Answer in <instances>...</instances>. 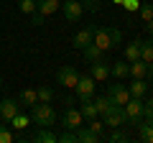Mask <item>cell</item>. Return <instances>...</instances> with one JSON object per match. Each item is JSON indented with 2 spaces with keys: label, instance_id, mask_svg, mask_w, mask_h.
<instances>
[{
  "label": "cell",
  "instance_id": "f546056e",
  "mask_svg": "<svg viewBox=\"0 0 153 143\" xmlns=\"http://www.w3.org/2000/svg\"><path fill=\"white\" fill-rule=\"evenodd\" d=\"M89 128H92V130L97 133V136L102 138V141L107 138V133H105V123H102V120H97V118H94V120H89Z\"/></svg>",
  "mask_w": 153,
  "mask_h": 143
},
{
  "label": "cell",
  "instance_id": "74e56055",
  "mask_svg": "<svg viewBox=\"0 0 153 143\" xmlns=\"http://www.w3.org/2000/svg\"><path fill=\"white\" fill-rule=\"evenodd\" d=\"M112 3H117V5H120V3H123V0H112Z\"/></svg>",
  "mask_w": 153,
  "mask_h": 143
},
{
  "label": "cell",
  "instance_id": "1f68e13d",
  "mask_svg": "<svg viewBox=\"0 0 153 143\" xmlns=\"http://www.w3.org/2000/svg\"><path fill=\"white\" fill-rule=\"evenodd\" d=\"M56 141H59V143H76V136H74V130H66V128H64V133L56 136Z\"/></svg>",
  "mask_w": 153,
  "mask_h": 143
},
{
  "label": "cell",
  "instance_id": "d6986e66",
  "mask_svg": "<svg viewBox=\"0 0 153 143\" xmlns=\"http://www.w3.org/2000/svg\"><path fill=\"white\" fill-rule=\"evenodd\" d=\"M82 54H84V61H100V59H105V51L100 49L97 44L84 46V49H82Z\"/></svg>",
  "mask_w": 153,
  "mask_h": 143
},
{
  "label": "cell",
  "instance_id": "7a4b0ae2",
  "mask_svg": "<svg viewBox=\"0 0 153 143\" xmlns=\"http://www.w3.org/2000/svg\"><path fill=\"white\" fill-rule=\"evenodd\" d=\"M54 120H56V112H54V107L49 102H36L31 107V123L33 125L49 128V125H54Z\"/></svg>",
  "mask_w": 153,
  "mask_h": 143
},
{
  "label": "cell",
  "instance_id": "e0dca14e",
  "mask_svg": "<svg viewBox=\"0 0 153 143\" xmlns=\"http://www.w3.org/2000/svg\"><path fill=\"white\" fill-rule=\"evenodd\" d=\"M61 8V0H36V10L41 13V16L49 18L51 13H56Z\"/></svg>",
  "mask_w": 153,
  "mask_h": 143
},
{
  "label": "cell",
  "instance_id": "30bf717a",
  "mask_svg": "<svg viewBox=\"0 0 153 143\" xmlns=\"http://www.w3.org/2000/svg\"><path fill=\"white\" fill-rule=\"evenodd\" d=\"M18 112H21V102H18L16 97H8V100L0 102V118H3L5 123H10Z\"/></svg>",
  "mask_w": 153,
  "mask_h": 143
},
{
  "label": "cell",
  "instance_id": "44dd1931",
  "mask_svg": "<svg viewBox=\"0 0 153 143\" xmlns=\"http://www.w3.org/2000/svg\"><path fill=\"white\" fill-rule=\"evenodd\" d=\"M128 69H130V61H115L112 66H110V74H112L115 79H125L128 77Z\"/></svg>",
  "mask_w": 153,
  "mask_h": 143
},
{
  "label": "cell",
  "instance_id": "f1b7e54d",
  "mask_svg": "<svg viewBox=\"0 0 153 143\" xmlns=\"http://www.w3.org/2000/svg\"><path fill=\"white\" fill-rule=\"evenodd\" d=\"M18 10H21L23 16L36 13V0H18Z\"/></svg>",
  "mask_w": 153,
  "mask_h": 143
},
{
  "label": "cell",
  "instance_id": "e575fe53",
  "mask_svg": "<svg viewBox=\"0 0 153 143\" xmlns=\"http://www.w3.org/2000/svg\"><path fill=\"white\" fill-rule=\"evenodd\" d=\"M31 23H33V26H44V23H46V16H41V13H31Z\"/></svg>",
  "mask_w": 153,
  "mask_h": 143
},
{
  "label": "cell",
  "instance_id": "8fae6325",
  "mask_svg": "<svg viewBox=\"0 0 153 143\" xmlns=\"http://www.w3.org/2000/svg\"><path fill=\"white\" fill-rule=\"evenodd\" d=\"M92 36H94V26L79 28V31L74 33V39H71V46H74V49H79V51H82L84 46H89V44H92Z\"/></svg>",
  "mask_w": 153,
  "mask_h": 143
},
{
  "label": "cell",
  "instance_id": "d6a6232c",
  "mask_svg": "<svg viewBox=\"0 0 153 143\" xmlns=\"http://www.w3.org/2000/svg\"><path fill=\"white\" fill-rule=\"evenodd\" d=\"M120 5L125 8L128 13H138V8H140V0H123Z\"/></svg>",
  "mask_w": 153,
  "mask_h": 143
},
{
  "label": "cell",
  "instance_id": "8992f818",
  "mask_svg": "<svg viewBox=\"0 0 153 143\" xmlns=\"http://www.w3.org/2000/svg\"><path fill=\"white\" fill-rule=\"evenodd\" d=\"M76 79H79V72L74 69V66H61L59 72H56V82L61 84V87H66V89H74V84H76Z\"/></svg>",
  "mask_w": 153,
  "mask_h": 143
},
{
  "label": "cell",
  "instance_id": "cb8c5ba5",
  "mask_svg": "<svg viewBox=\"0 0 153 143\" xmlns=\"http://www.w3.org/2000/svg\"><path fill=\"white\" fill-rule=\"evenodd\" d=\"M140 59L146 61V64L153 61V36L148 41H140Z\"/></svg>",
  "mask_w": 153,
  "mask_h": 143
},
{
  "label": "cell",
  "instance_id": "5bb4252c",
  "mask_svg": "<svg viewBox=\"0 0 153 143\" xmlns=\"http://www.w3.org/2000/svg\"><path fill=\"white\" fill-rule=\"evenodd\" d=\"M74 136H76V143H100V141H102L89 125H79L74 130Z\"/></svg>",
  "mask_w": 153,
  "mask_h": 143
},
{
  "label": "cell",
  "instance_id": "d590c367",
  "mask_svg": "<svg viewBox=\"0 0 153 143\" xmlns=\"http://www.w3.org/2000/svg\"><path fill=\"white\" fill-rule=\"evenodd\" d=\"M143 26H146V31L153 36V18H151V21H143Z\"/></svg>",
  "mask_w": 153,
  "mask_h": 143
},
{
  "label": "cell",
  "instance_id": "603a6c76",
  "mask_svg": "<svg viewBox=\"0 0 153 143\" xmlns=\"http://www.w3.org/2000/svg\"><path fill=\"white\" fill-rule=\"evenodd\" d=\"M125 61H135V59H140V39H135V41H130V44L125 46Z\"/></svg>",
  "mask_w": 153,
  "mask_h": 143
},
{
  "label": "cell",
  "instance_id": "2e32d148",
  "mask_svg": "<svg viewBox=\"0 0 153 143\" xmlns=\"http://www.w3.org/2000/svg\"><path fill=\"white\" fill-rule=\"evenodd\" d=\"M128 77H133V79H146V77H148V64H146L143 59H135V61H130Z\"/></svg>",
  "mask_w": 153,
  "mask_h": 143
},
{
  "label": "cell",
  "instance_id": "5b68a950",
  "mask_svg": "<svg viewBox=\"0 0 153 143\" xmlns=\"http://www.w3.org/2000/svg\"><path fill=\"white\" fill-rule=\"evenodd\" d=\"M105 125H107V128H123V125H125V123H128V118H125V110H123V105H112V107H110V110L107 112H105Z\"/></svg>",
  "mask_w": 153,
  "mask_h": 143
},
{
  "label": "cell",
  "instance_id": "ab89813d",
  "mask_svg": "<svg viewBox=\"0 0 153 143\" xmlns=\"http://www.w3.org/2000/svg\"><path fill=\"white\" fill-rule=\"evenodd\" d=\"M0 84H3V74H0Z\"/></svg>",
  "mask_w": 153,
  "mask_h": 143
},
{
  "label": "cell",
  "instance_id": "ffe728a7",
  "mask_svg": "<svg viewBox=\"0 0 153 143\" xmlns=\"http://www.w3.org/2000/svg\"><path fill=\"white\" fill-rule=\"evenodd\" d=\"M128 92H130V97H146V92H148L146 79H133V82L128 84Z\"/></svg>",
  "mask_w": 153,
  "mask_h": 143
},
{
  "label": "cell",
  "instance_id": "9c48e42d",
  "mask_svg": "<svg viewBox=\"0 0 153 143\" xmlns=\"http://www.w3.org/2000/svg\"><path fill=\"white\" fill-rule=\"evenodd\" d=\"M89 77L94 79V82H107V77H110V64L105 59H100V61H89Z\"/></svg>",
  "mask_w": 153,
  "mask_h": 143
},
{
  "label": "cell",
  "instance_id": "f35d334b",
  "mask_svg": "<svg viewBox=\"0 0 153 143\" xmlns=\"http://www.w3.org/2000/svg\"><path fill=\"white\" fill-rule=\"evenodd\" d=\"M79 3H82V5H84V3H87V0H79Z\"/></svg>",
  "mask_w": 153,
  "mask_h": 143
},
{
  "label": "cell",
  "instance_id": "4316f807",
  "mask_svg": "<svg viewBox=\"0 0 153 143\" xmlns=\"http://www.w3.org/2000/svg\"><path fill=\"white\" fill-rule=\"evenodd\" d=\"M13 128H18V130H26L28 125H31V115H23V112H18L16 118H13Z\"/></svg>",
  "mask_w": 153,
  "mask_h": 143
},
{
  "label": "cell",
  "instance_id": "8d00e7d4",
  "mask_svg": "<svg viewBox=\"0 0 153 143\" xmlns=\"http://www.w3.org/2000/svg\"><path fill=\"white\" fill-rule=\"evenodd\" d=\"M148 77L153 79V61H151V64H148Z\"/></svg>",
  "mask_w": 153,
  "mask_h": 143
},
{
  "label": "cell",
  "instance_id": "52a82bcc",
  "mask_svg": "<svg viewBox=\"0 0 153 143\" xmlns=\"http://www.w3.org/2000/svg\"><path fill=\"white\" fill-rule=\"evenodd\" d=\"M61 125H64L66 130H76L79 125H84V118H82V112H79V107H66L64 115H61Z\"/></svg>",
  "mask_w": 153,
  "mask_h": 143
},
{
  "label": "cell",
  "instance_id": "836d02e7",
  "mask_svg": "<svg viewBox=\"0 0 153 143\" xmlns=\"http://www.w3.org/2000/svg\"><path fill=\"white\" fill-rule=\"evenodd\" d=\"M13 141H16V136H13L5 125H0V143H13Z\"/></svg>",
  "mask_w": 153,
  "mask_h": 143
},
{
  "label": "cell",
  "instance_id": "9a60e30c",
  "mask_svg": "<svg viewBox=\"0 0 153 143\" xmlns=\"http://www.w3.org/2000/svg\"><path fill=\"white\" fill-rule=\"evenodd\" d=\"M79 112L84 120H94L97 118V107H94L92 97H79Z\"/></svg>",
  "mask_w": 153,
  "mask_h": 143
},
{
  "label": "cell",
  "instance_id": "7402d4cb",
  "mask_svg": "<svg viewBox=\"0 0 153 143\" xmlns=\"http://www.w3.org/2000/svg\"><path fill=\"white\" fill-rule=\"evenodd\" d=\"M31 141H33V143H59V141H56V136L49 130V128H41V130H36V133L31 136Z\"/></svg>",
  "mask_w": 153,
  "mask_h": 143
},
{
  "label": "cell",
  "instance_id": "277c9868",
  "mask_svg": "<svg viewBox=\"0 0 153 143\" xmlns=\"http://www.w3.org/2000/svg\"><path fill=\"white\" fill-rule=\"evenodd\" d=\"M59 10L64 13V18H66L69 23H76V21H82V16H84V5L79 3V0H64Z\"/></svg>",
  "mask_w": 153,
  "mask_h": 143
},
{
  "label": "cell",
  "instance_id": "ba28073f",
  "mask_svg": "<svg viewBox=\"0 0 153 143\" xmlns=\"http://www.w3.org/2000/svg\"><path fill=\"white\" fill-rule=\"evenodd\" d=\"M94 87H97V82H94L89 74H79V79H76V84H74V92H76V97H92Z\"/></svg>",
  "mask_w": 153,
  "mask_h": 143
},
{
  "label": "cell",
  "instance_id": "4fadbf2b",
  "mask_svg": "<svg viewBox=\"0 0 153 143\" xmlns=\"http://www.w3.org/2000/svg\"><path fill=\"white\" fill-rule=\"evenodd\" d=\"M138 130H140V141L143 143H153V112H146L138 123Z\"/></svg>",
  "mask_w": 153,
  "mask_h": 143
},
{
  "label": "cell",
  "instance_id": "ac0fdd59",
  "mask_svg": "<svg viewBox=\"0 0 153 143\" xmlns=\"http://www.w3.org/2000/svg\"><path fill=\"white\" fill-rule=\"evenodd\" d=\"M16 100H18V102H21V105H26V107H33V105L38 102V97H36V89H31V87L21 89Z\"/></svg>",
  "mask_w": 153,
  "mask_h": 143
},
{
  "label": "cell",
  "instance_id": "4dcf8cb0",
  "mask_svg": "<svg viewBox=\"0 0 153 143\" xmlns=\"http://www.w3.org/2000/svg\"><path fill=\"white\" fill-rule=\"evenodd\" d=\"M138 13H140V18H143V21H151V18H153V5H151V3H140Z\"/></svg>",
  "mask_w": 153,
  "mask_h": 143
},
{
  "label": "cell",
  "instance_id": "7c38bea8",
  "mask_svg": "<svg viewBox=\"0 0 153 143\" xmlns=\"http://www.w3.org/2000/svg\"><path fill=\"white\" fill-rule=\"evenodd\" d=\"M107 97L112 100V105H125L130 100V92H128L125 84H110L107 87Z\"/></svg>",
  "mask_w": 153,
  "mask_h": 143
},
{
  "label": "cell",
  "instance_id": "484cf974",
  "mask_svg": "<svg viewBox=\"0 0 153 143\" xmlns=\"http://www.w3.org/2000/svg\"><path fill=\"white\" fill-rule=\"evenodd\" d=\"M36 97H38V102H51V100H54V89L46 87V84H41V87L36 89Z\"/></svg>",
  "mask_w": 153,
  "mask_h": 143
},
{
  "label": "cell",
  "instance_id": "d4e9b609",
  "mask_svg": "<svg viewBox=\"0 0 153 143\" xmlns=\"http://www.w3.org/2000/svg\"><path fill=\"white\" fill-rule=\"evenodd\" d=\"M94 102V107H97V115H105V112L110 110V107H112V100L107 97V95H105V97H97V100H92Z\"/></svg>",
  "mask_w": 153,
  "mask_h": 143
},
{
  "label": "cell",
  "instance_id": "3957f363",
  "mask_svg": "<svg viewBox=\"0 0 153 143\" xmlns=\"http://www.w3.org/2000/svg\"><path fill=\"white\" fill-rule=\"evenodd\" d=\"M123 110H125V118H128L125 125H138L143 112H146V102H143V97H130L123 105Z\"/></svg>",
  "mask_w": 153,
  "mask_h": 143
},
{
  "label": "cell",
  "instance_id": "6da1fadb",
  "mask_svg": "<svg viewBox=\"0 0 153 143\" xmlns=\"http://www.w3.org/2000/svg\"><path fill=\"white\" fill-rule=\"evenodd\" d=\"M123 41V33L117 28H102V26H94V36H92V44H97L102 51H110Z\"/></svg>",
  "mask_w": 153,
  "mask_h": 143
},
{
  "label": "cell",
  "instance_id": "83f0119b",
  "mask_svg": "<svg viewBox=\"0 0 153 143\" xmlns=\"http://www.w3.org/2000/svg\"><path fill=\"white\" fill-rule=\"evenodd\" d=\"M105 141H110V143H128V141H130V136H128L125 130H120V128H115V133H112V136H107Z\"/></svg>",
  "mask_w": 153,
  "mask_h": 143
}]
</instances>
